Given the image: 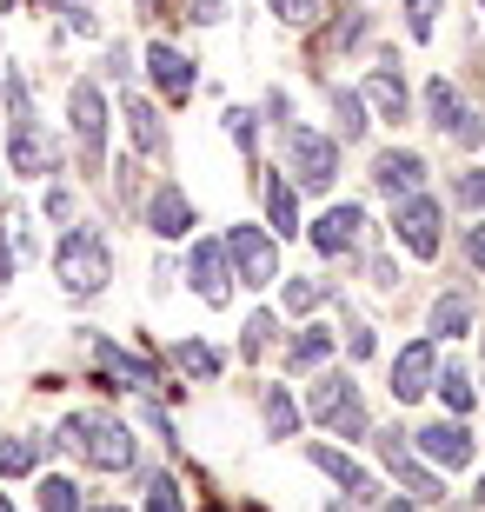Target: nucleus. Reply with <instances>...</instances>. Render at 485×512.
Wrapping results in <instances>:
<instances>
[{"instance_id":"nucleus-1","label":"nucleus","mask_w":485,"mask_h":512,"mask_svg":"<svg viewBox=\"0 0 485 512\" xmlns=\"http://www.w3.org/2000/svg\"><path fill=\"white\" fill-rule=\"evenodd\" d=\"M60 446L74 459H87V466H100V473H127L133 466V433L113 413H67L60 419Z\"/></svg>"},{"instance_id":"nucleus-2","label":"nucleus","mask_w":485,"mask_h":512,"mask_svg":"<svg viewBox=\"0 0 485 512\" xmlns=\"http://www.w3.org/2000/svg\"><path fill=\"white\" fill-rule=\"evenodd\" d=\"M54 273H60V286H67L74 300H94V293H107V280H113L107 240H100L94 227H67V233H60V247H54Z\"/></svg>"},{"instance_id":"nucleus-3","label":"nucleus","mask_w":485,"mask_h":512,"mask_svg":"<svg viewBox=\"0 0 485 512\" xmlns=\"http://www.w3.org/2000/svg\"><path fill=\"white\" fill-rule=\"evenodd\" d=\"M226 266H233V280L240 286H273L280 280V247H273V233L260 227H226Z\"/></svg>"},{"instance_id":"nucleus-4","label":"nucleus","mask_w":485,"mask_h":512,"mask_svg":"<svg viewBox=\"0 0 485 512\" xmlns=\"http://www.w3.org/2000/svg\"><path fill=\"white\" fill-rule=\"evenodd\" d=\"M67 120H74V140H80V167H100L107 160V100H100L94 80H80L67 94Z\"/></svg>"},{"instance_id":"nucleus-5","label":"nucleus","mask_w":485,"mask_h":512,"mask_svg":"<svg viewBox=\"0 0 485 512\" xmlns=\"http://www.w3.org/2000/svg\"><path fill=\"white\" fill-rule=\"evenodd\" d=\"M313 419H319V426H333V433H346V439H359V433H366L359 386L346 380V373H326V380L313 386Z\"/></svg>"},{"instance_id":"nucleus-6","label":"nucleus","mask_w":485,"mask_h":512,"mask_svg":"<svg viewBox=\"0 0 485 512\" xmlns=\"http://www.w3.org/2000/svg\"><path fill=\"white\" fill-rule=\"evenodd\" d=\"M286 160H293L299 187H333L339 140H326V133H313V127H286Z\"/></svg>"},{"instance_id":"nucleus-7","label":"nucleus","mask_w":485,"mask_h":512,"mask_svg":"<svg viewBox=\"0 0 485 512\" xmlns=\"http://www.w3.org/2000/svg\"><path fill=\"white\" fill-rule=\"evenodd\" d=\"M392 233H399L419 260H432V253H439V200H432V193H406V200L392 207Z\"/></svg>"},{"instance_id":"nucleus-8","label":"nucleus","mask_w":485,"mask_h":512,"mask_svg":"<svg viewBox=\"0 0 485 512\" xmlns=\"http://www.w3.org/2000/svg\"><path fill=\"white\" fill-rule=\"evenodd\" d=\"M432 380H439V353H432V340H412L392 360V399H426Z\"/></svg>"},{"instance_id":"nucleus-9","label":"nucleus","mask_w":485,"mask_h":512,"mask_svg":"<svg viewBox=\"0 0 485 512\" xmlns=\"http://www.w3.org/2000/svg\"><path fill=\"white\" fill-rule=\"evenodd\" d=\"M147 74H153V87H160L167 100H187L193 87H200V74H193V60L180 54L173 40H153V47H147Z\"/></svg>"},{"instance_id":"nucleus-10","label":"nucleus","mask_w":485,"mask_h":512,"mask_svg":"<svg viewBox=\"0 0 485 512\" xmlns=\"http://www.w3.org/2000/svg\"><path fill=\"white\" fill-rule=\"evenodd\" d=\"M419 453H426L432 466L459 473V466H472V433L459 426V419H432L426 433H419Z\"/></svg>"},{"instance_id":"nucleus-11","label":"nucleus","mask_w":485,"mask_h":512,"mask_svg":"<svg viewBox=\"0 0 485 512\" xmlns=\"http://www.w3.org/2000/svg\"><path fill=\"white\" fill-rule=\"evenodd\" d=\"M373 187L386 193V200H406V193L426 187V160H419V153H406V147L379 153V160H373Z\"/></svg>"},{"instance_id":"nucleus-12","label":"nucleus","mask_w":485,"mask_h":512,"mask_svg":"<svg viewBox=\"0 0 485 512\" xmlns=\"http://www.w3.org/2000/svg\"><path fill=\"white\" fill-rule=\"evenodd\" d=\"M399 439H406V433H379V459H386V473L399 479V486H406L412 499H446V493H439V479H432L426 466H419V459H412L406 446H399Z\"/></svg>"},{"instance_id":"nucleus-13","label":"nucleus","mask_w":485,"mask_h":512,"mask_svg":"<svg viewBox=\"0 0 485 512\" xmlns=\"http://www.w3.org/2000/svg\"><path fill=\"white\" fill-rule=\"evenodd\" d=\"M147 227L160 233V240H187L193 233V200L180 187H153V200H147Z\"/></svg>"},{"instance_id":"nucleus-14","label":"nucleus","mask_w":485,"mask_h":512,"mask_svg":"<svg viewBox=\"0 0 485 512\" xmlns=\"http://www.w3.org/2000/svg\"><path fill=\"white\" fill-rule=\"evenodd\" d=\"M359 227H366V213L346 200V207H333V213H326V220L313 227V247L326 253V260H339V253H353V247H359Z\"/></svg>"},{"instance_id":"nucleus-15","label":"nucleus","mask_w":485,"mask_h":512,"mask_svg":"<svg viewBox=\"0 0 485 512\" xmlns=\"http://www.w3.org/2000/svg\"><path fill=\"white\" fill-rule=\"evenodd\" d=\"M14 173H54L60 167V153H54V140H47V133L34 127V114L27 120H14Z\"/></svg>"},{"instance_id":"nucleus-16","label":"nucleus","mask_w":485,"mask_h":512,"mask_svg":"<svg viewBox=\"0 0 485 512\" xmlns=\"http://www.w3.org/2000/svg\"><path fill=\"white\" fill-rule=\"evenodd\" d=\"M193 293H200L206 306H226V247L220 240L193 247Z\"/></svg>"},{"instance_id":"nucleus-17","label":"nucleus","mask_w":485,"mask_h":512,"mask_svg":"<svg viewBox=\"0 0 485 512\" xmlns=\"http://www.w3.org/2000/svg\"><path fill=\"white\" fill-rule=\"evenodd\" d=\"M94 360H100V373H107V380H120V386H160V373H153L147 360L120 353L113 340H94Z\"/></svg>"},{"instance_id":"nucleus-18","label":"nucleus","mask_w":485,"mask_h":512,"mask_svg":"<svg viewBox=\"0 0 485 512\" xmlns=\"http://www.w3.org/2000/svg\"><path fill=\"white\" fill-rule=\"evenodd\" d=\"M366 100L379 107V120H406V80H399V67H373V80H366Z\"/></svg>"},{"instance_id":"nucleus-19","label":"nucleus","mask_w":485,"mask_h":512,"mask_svg":"<svg viewBox=\"0 0 485 512\" xmlns=\"http://www.w3.org/2000/svg\"><path fill=\"white\" fill-rule=\"evenodd\" d=\"M313 466H319L326 479H339V486H346L353 499H373V479L359 473V466H353L346 453H339V446H313Z\"/></svg>"},{"instance_id":"nucleus-20","label":"nucleus","mask_w":485,"mask_h":512,"mask_svg":"<svg viewBox=\"0 0 485 512\" xmlns=\"http://www.w3.org/2000/svg\"><path fill=\"white\" fill-rule=\"evenodd\" d=\"M120 114H127V133H133V147H140V153H167V127H160V114H153L147 100L127 94V107H120Z\"/></svg>"},{"instance_id":"nucleus-21","label":"nucleus","mask_w":485,"mask_h":512,"mask_svg":"<svg viewBox=\"0 0 485 512\" xmlns=\"http://www.w3.org/2000/svg\"><path fill=\"white\" fill-rule=\"evenodd\" d=\"M266 220H273V233H299V193L280 173H266Z\"/></svg>"},{"instance_id":"nucleus-22","label":"nucleus","mask_w":485,"mask_h":512,"mask_svg":"<svg viewBox=\"0 0 485 512\" xmlns=\"http://www.w3.org/2000/svg\"><path fill=\"white\" fill-rule=\"evenodd\" d=\"M40 466V439L34 433H20V439H0V473L20 479V473H34Z\"/></svg>"},{"instance_id":"nucleus-23","label":"nucleus","mask_w":485,"mask_h":512,"mask_svg":"<svg viewBox=\"0 0 485 512\" xmlns=\"http://www.w3.org/2000/svg\"><path fill=\"white\" fill-rule=\"evenodd\" d=\"M266 433H273V439L299 433V406L286 399V386H266Z\"/></svg>"},{"instance_id":"nucleus-24","label":"nucleus","mask_w":485,"mask_h":512,"mask_svg":"<svg viewBox=\"0 0 485 512\" xmlns=\"http://www.w3.org/2000/svg\"><path fill=\"white\" fill-rule=\"evenodd\" d=\"M333 120H339V140H359L366 133V100L353 87H333Z\"/></svg>"},{"instance_id":"nucleus-25","label":"nucleus","mask_w":485,"mask_h":512,"mask_svg":"<svg viewBox=\"0 0 485 512\" xmlns=\"http://www.w3.org/2000/svg\"><path fill=\"white\" fill-rule=\"evenodd\" d=\"M326 353H333V333H319V326H313V333H299V340H293L286 366H293V373H306V366H319Z\"/></svg>"},{"instance_id":"nucleus-26","label":"nucleus","mask_w":485,"mask_h":512,"mask_svg":"<svg viewBox=\"0 0 485 512\" xmlns=\"http://www.w3.org/2000/svg\"><path fill=\"white\" fill-rule=\"evenodd\" d=\"M40 512H80V486L74 479H40Z\"/></svg>"},{"instance_id":"nucleus-27","label":"nucleus","mask_w":485,"mask_h":512,"mask_svg":"<svg viewBox=\"0 0 485 512\" xmlns=\"http://www.w3.org/2000/svg\"><path fill=\"white\" fill-rule=\"evenodd\" d=\"M180 366H187L193 380H213V373H220V353L200 346V340H180Z\"/></svg>"},{"instance_id":"nucleus-28","label":"nucleus","mask_w":485,"mask_h":512,"mask_svg":"<svg viewBox=\"0 0 485 512\" xmlns=\"http://www.w3.org/2000/svg\"><path fill=\"white\" fill-rule=\"evenodd\" d=\"M439 7H446V0H406V34H412V40H432V27H439Z\"/></svg>"},{"instance_id":"nucleus-29","label":"nucleus","mask_w":485,"mask_h":512,"mask_svg":"<svg viewBox=\"0 0 485 512\" xmlns=\"http://www.w3.org/2000/svg\"><path fill=\"white\" fill-rule=\"evenodd\" d=\"M466 320H472V306L452 293V300H439L432 306V333H466Z\"/></svg>"},{"instance_id":"nucleus-30","label":"nucleus","mask_w":485,"mask_h":512,"mask_svg":"<svg viewBox=\"0 0 485 512\" xmlns=\"http://www.w3.org/2000/svg\"><path fill=\"white\" fill-rule=\"evenodd\" d=\"M273 333H280V320H273V313H253V320H246V360H260L266 346H273Z\"/></svg>"},{"instance_id":"nucleus-31","label":"nucleus","mask_w":485,"mask_h":512,"mask_svg":"<svg viewBox=\"0 0 485 512\" xmlns=\"http://www.w3.org/2000/svg\"><path fill=\"white\" fill-rule=\"evenodd\" d=\"M273 14H280L286 27H313V20L326 14V0H273Z\"/></svg>"},{"instance_id":"nucleus-32","label":"nucleus","mask_w":485,"mask_h":512,"mask_svg":"<svg viewBox=\"0 0 485 512\" xmlns=\"http://www.w3.org/2000/svg\"><path fill=\"white\" fill-rule=\"evenodd\" d=\"M432 386L446 393V406H452V413H466V406H472V380L459 373V366H446V380H432Z\"/></svg>"},{"instance_id":"nucleus-33","label":"nucleus","mask_w":485,"mask_h":512,"mask_svg":"<svg viewBox=\"0 0 485 512\" xmlns=\"http://www.w3.org/2000/svg\"><path fill=\"white\" fill-rule=\"evenodd\" d=\"M147 512H187V499H180V486H173L167 473L147 486Z\"/></svg>"},{"instance_id":"nucleus-34","label":"nucleus","mask_w":485,"mask_h":512,"mask_svg":"<svg viewBox=\"0 0 485 512\" xmlns=\"http://www.w3.org/2000/svg\"><path fill=\"white\" fill-rule=\"evenodd\" d=\"M319 300H326V280H293L286 286V306H293V313H313Z\"/></svg>"},{"instance_id":"nucleus-35","label":"nucleus","mask_w":485,"mask_h":512,"mask_svg":"<svg viewBox=\"0 0 485 512\" xmlns=\"http://www.w3.org/2000/svg\"><path fill=\"white\" fill-rule=\"evenodd\" d=\"M226 133H233V140L253 153V114H246V107H226Z\"/></svg>"},{"instance_id":"nucleus-36","label":"nucleus","mask_w":485,"mask_h":512,"mask_svg":"<svg viewBox=\"0 0 485 512\" xmlns=\"http://www.w3.org/2000/svg\"><path fill=\"white\" fill-rule=\"evenodd\" d=\"M459 200H466V207H485V173H466V180H459Z\"/></svg>"},{"instance_id":"nucleus-37","label":"nucleus","mask_w":485,"mask_h":512,"mask_svg":"<svg viewBox=\"0 0 485 512\" xmlns=\"http://www.w3.org/2000/svg\"><path fill=\"white\" fill-rule=\"evenodd\" d=\"M187 20H200V27H213V20H220V0H187Z\"/></svg>"},{"instance_id":"nucleus-38","label":"nucleus","mask_w":485,"mask_h":512,"mask_svg":"<svg viewBox=\"0 0 485 512\" xmlns=\"http://www.w3.org/2000/svg\"><path fill=\"white\" fill-rule=\"evenodd\" d=\"M47 213H54V220H67V213H74V193L54 187V193H47Z\"/></svg>"},{"instance_id":"nucleus-39","label":"nucleus","mask_w":485,"mask_h":512,"mask_svg":"<svg viewBox=\"0 0 485 512\" xmlns=\"http://www.w3.org/2000/svg\"><path fill=\"white\" fill-rule=\"evenodd\" d=\"M373 286H386V293H392V286H399V266H392V260H373Z\"/></svg>"},{"instance_id":"nucleus-40","label":"nucleus","mask_w":485,"mask_h":512,"mask_svg":"<svg viewBox=\"0 0 485 512\" xmlns=\"http://www.w3.org/2000/svg\"><path fill=\"white\" fill-rule=\"evenodd\" d=\"M466 253H472V266L485 273V227H472V233H466Z\"/></svg>"},{"instance_id":"nucleus-41","label":"nucleus","mask_w":485,"mask_h":512,"mask_svg":"<svg viewBox=\"0 0 485 512\" xmlns=\"http://www.w3.org/2000/svg\"><path fill=\"white\" fill-rule=\"evenodd\" d=\"M14 280V260H7V247H0V286Z\"/></svg>"},{"instance_id":"nucleus-42","label":"nucleus","mask_w":485,"mask_h":512,"mask_svg":"<svg viewBox=\"0 0 485 512\" xmlns=\"http://www.w3.org/2000/svg\"><path fill=\"white\" fill-rule=\"evenodd\" d=\"M386 512H412V499H392V506H386Z\"/></svg>"},{"instance_id":"nucleus-43","label":"nucleus","mask_w":485,"mask_h":512,"mask_svg":"<svg viewBox=\"0 0 485 512\" xmlns=\"http://www.w3.org/2000/svg\"><path fill=\"white\" fill-rule=\"evenodd\" d=\"M87 512H127V506H87Z\"/></svg>"},{"instance_id":"nucleus-44","label":"nucleus","mask_w":485,"mask_h":512,"mask_svg":"<svg viewBox=\"0 0 485 512\" xmlns=\"http://www.w3.org/2000/svg\"><path fill=\"white\" fill-rule=\"evenodd\" d=\"M0 512H14V506H7V499H0Z\"/></svg>"},{"instance_id":"nucleus-45","label":"nucleus","mask_w":485,"mask_h":512,"mask_svg":"<svg viewBox=\"0 0 485 512\" xmlns=\"http://www.w3.org/2000/svg\"><path fill=\"white\" fill-rule=\"evenodd\" d=\"M479 499H485V479H479Z\"/></svg>"},{"instance_id":"nucleus-46","label":"nucleus","mask_w":485,"mask_h":512,"mask_svg":"<svg viewBox=\"0 0 485 512\" xmlns=\"http://www.w3.org/2000/svg\"><path fill=\"white\" fill-rule=\"evenodd\" d=\"M213 512H220V506H213Z\"/></svg>"}]
</instances>
